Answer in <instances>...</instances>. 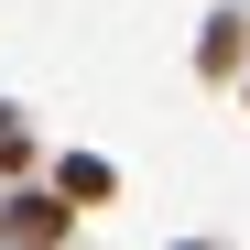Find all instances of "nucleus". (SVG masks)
<instances>
[{"mask_svg":"<svg viewBox=\"0 0 250 250\" xmlns=\"http://www.w3.org/2000/svg\"><path fill=\"white\" fill-rule=\"evenodd\" d=\"M196 76H207V87L250 76V11H207L196 22Z\"/></svg>","mask_w":250,"mask_h":250,"instance_id":"nucleus-2","label":"nucleus"},{"mask_svg":"<svg viewBox=\"0 0 250 250\" xmlns=\"http://www.w3.org/2000/svg\"><path fill=\"white\" fill-rule=\"evenodd\" d=\"M0 174H33V120L0 98Z\"/></svg>","mask_w":250,"mask_h":250,"instance_id":"nucleus-4","label":"nucleus"},{"mask_svg":"<svg viewBox=\"0 0 250 250\" xmlns=\"http://www.w3.org/2000/svg\"><path fill=\"white\" fill-rule=\"evenodd\" d=\"M239 87H250V76H239Z\"/></svg>","mask_w":250,"mask_h":250,"instance_id":"nucleus-5","label":"nucleus"},{"mask_svg":"<svg viewBox=\"0 0 250 250\" xmlns=\"http://www.w3.org/2000/svg\"><path fill=\"white\" fill-rule=\"evenodd\" d=\"M0 239H22V250H55V239H76V196L44 174V185H11V196H0Z\"/></svg>","mask_w":250,"mask_h":250,"instance_id":"nucleus-1","label":"nucleus"},{"mask_svg":"<svg viewBox=\"0 0 250 250\" xmlns=\"http://www.w3.org/2000/svg\"><path fill=\"white\" fill-rule=\"evenodd\" d=\"M55 185H65L76 207H109V196H120V163H109V152H55Z\"/></svg>","mask_w":250,"mask_h":250,"instance_id":"nucleus-3","label":"nucleus"}]
</instances>
